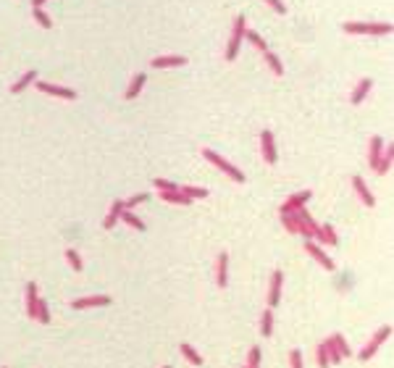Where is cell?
<instances>
[{
    "label": "cell",
    "instance_id": "obj_1",
    "mask_svg": "<svg viewBox=\"0 0 394 368\" xmlns=\"http://www.w3.org/2000/svg\"><path fill=\"white\" fill-rule=\"evenodd\" d=\"M203 155H205V160H208V163H213L218 171H224V174H229V176L234 179L237 184H242V181H245V174H242L239 168H234V166H231L226 158H221V155H218L216 150H211V147H203Z\"/></svg>",
    "mask_w": 394,
    "mask_h": 368
},
{
    "label": "cell",
    "instance_id": "obj_2",
    "mask_svg": "<svg viewBox=\"0 0 394 368\" xmlns=\"http://www.w3.org/2000/svg\"><path fill=\"white\" fill-rule=\"evenodd\" d=\"M245 16H237L234 19V27H231V37H229V45H226V61H234L237 53H239V45L245 40Z\"/></svg>",
    "mask_w": 394,
    "mask_h": 368
},
{
    "label": "cell",
    "instance_id": "obj_3",
    "mask_svg": "<svg viewBox=\"0 0 394 368\" xmlns=\"http://www.w3.org/2000/svg\"><path fill=\"white\" fill-rule=\"evenodd\" d=\"M347 34H389V24H363V21H347L342 27Z\"/></svg>",
    "mask_w": 394,
    "mask_h": 368
},
{
    "label": "cell",
    "instance_id": "obj_4",
    "mask_svg": "<svg viewBox=\"0 0 394 368\" xmlns=\"http://www.w3.org/2000/svg\"><path fill=\"white\" fill-rule=\"evenodd\" d=\"M389 331H391V326H381V329L376 331V334H373V339H370L360 352H357V358H360V360H370V358H373L376 350L381 347V342H384V339L389 337Z\"/></svg>",
    "mask_w": 394,
    "mask_h": 368
},
{
    "label": "cell",
    "instance_id": "obj_5",
    "mask_svg": "<svg viewBox=\"0 0 394 368\" xmlns=\"http://www.w3.org/2000/svg\"><path fill=\"white\" fill-rule=\"evenodd\" d=\"M260 153H263V160H265L268 166L276 163V145H273L271 129H263V132H260Z\"/></svg>",
    "mask_w": 394,
    "mask_h": 368
},
{
    "label": "cell",
    "instance_id": "obj_6",
    "mask_svg": "<svg viewBox=\"0 0 394 368\" xmlns=\"http://www.w3.org/2000/svg\"><path fill=\"white\" fill-rule=\"evenodd\" d=\"M303 247H305V252H308V255H310L313 260H318V263H321V266L326 268V271H334V260H331V258L326 255V252H323V250L318 247V245H313V239H308V242H305Z\"/></svg>",
    "mask_w": 394,
    "mask_h": 368
},
{
    "label": "cell",
    "instance_id": "obj_7",
    "mask_svg": "<svg viewBox=\"0 0 394 368\" xmlns=\"http://www.w3.org/2000/svg\"><path fill=\"white\" fill-rule=\"evenodd\" d=\"M281 284H284V273H281V271H273V273H271V287H268V308L279 305Z\"/></svg>",
    "mask_w": 394,
    "mask_h": 368
},
{
    "label": "cell",
    "instance_id": "obj_8",
    "mask_svg": "<svg viewBox=\"0 0 394 368\" xmlns=\"http://www.w3.org/2000/svg\"><path fill=\"white\" fill-rule=\"evenodd\" d=\"M352 187H355V192H357V198L363 200V205H368V208H373V205H376V200H373V195H370V190H368L365 179H363V176H355V179H352Z\"/></svg>",
    "mask_w": 394,
    "mask_h": 368
},
{
    "label": "cell",
    "instance_id": "obj_9",
    "mask_svg": "<svg viewBox=\"0 0 394 368\" xmlns=\"http://www.w3.org/2000/svg\"><path fill=\"white\" fill-rule=\"evenodd\" d=\"M310 200V192L305 190V192H297V195H292V198H286L284 200V205H281V213H292V211H300L303 205Z\"/></svg>",
    "mask_w": 394,
    "mask_h": 368
},
{
    "label": "cell",
    "instance_id": "obj_10",
    "mask_svg": "<svg viewBox=\"0 0 394 368\" xmlns=\"http://www.w3.org/2000/svg\"><path fill=\"white\" fill-rule=\"evenodd\" d=\"M108 303H111L108 295H92V297H79V300H74L71 305L76 310H82V308H100V305H108Z\"/></svg>",
    "mask_w": 394,
    "mask_h": 368
},
{
    "label": "cell",
    "instance_id": "obj_11",
    "mask_svg": "<svg viewBox=\"0 0 394 368\" xmlns=\"http://www.w3.org/2000/svg\"><path fill=\"white\" fill-rule=\"evenodd\" d=\"M37 89L40 92H48V95H55V98H66V100H74L76 92L68 89V87H55V84H48V82H37Z\"/></svg>",
    "mask_w": 394,
    "mask_h": 368
},
{
    "label": "cell",
    "instance_id": "obj_12",
    "mask_svg": "<svg viewBox=\"0 0 394 368\" xmlns=\"http://www.w3.org/2000/svg\"><path fill=\"white\" fill-rule=\"evenodd\" d=\"M370 87H373V79H360V82H357V87L352 89V95H350V103L352 106H360V103L365 100V95L370 92Z\"/></svg>",
    "mask_w": 394,
    "mask_h": 368
},
{
    "label": "cell",
    "instance_id": "obj_13",
    "mask_svg": "<svg viewBox=\"0 0 394 368\" xmlns=\"http://www.w3.org/2000/svg\"><path fill=\"white\" fill-rule=\"evenodd\" d=\"M216 282H218V287H226V282H229V255L226 252H221L216 260Z\"/></svg>",
    "mask_w": 394,
    "mask_h": 368
},
{
    "label": "cell",
    "instance_id": "obj_14",
    "mask_svg": "<svg viewBox=\"0 0 394 368\" xmlns=\"http://www.w3.org/2000/svg\"><path fill=\"white\" fill-rule=\"evenodd\" d=\"M381 153H384V140L381 137H370V147H368V166L376 168Z\"/></svg>",
    "mask_w": 394,
    "mask_h": 368
},
{
    "label": "cell",
    "instance_id": "obj_15",
    "mask_svg": "<svg viewBox=\"0 0 394 368\" xmlns=\"http://www.w3.org/2000/svg\"><path fill=\"white\" fill-rule=\"evenodd\" d=\"M184 63H187V58H184V55H160V58H153V61H150V66H153V68L184 66Z\"/></svg>",
    "mask_w": 394,
    "mask_h": 368
},
{
    "label": "cell",
    "instance_id": "obj_16",
    "mask_svg": "<svg viewBox=\"0 0 394 368\" xmlns=\"http://www.w3.org/2000/svg\"><path fill=\"white\" fill-rule=\"evenodd\" d=\"M121 208H124V200H113V203H111V211H108V216L103 218V229H113L116 224H119Z\"/></svg>",
    "mask_w": 394,
    "mask_h": 368
},
{
    "label": "cell",
    "instance_id": "obj_17",
    "mask_svg": "<svg viewBox=\"0 0 394 368\" xmlns=\"http://www.w3.org/2000/svg\"><path fill=\"white\" fill-rule=\"evenodd\" d=\"M318 242L329 245V247L337 245V232H334L331 224H318Z\"/></svg>",
    "mask_w": 394,
    "mask_h": 368
},
{
    "label": "cell",
    "instance_id": "obj_18",
    "mask_svg": "<svg viewBox=\"0 0 394 368\" xmlns=\"http://www.w3.org/2000/svg\"><path fill=\"white\" fill-rule=\"evenodd\" d=\"M145 74H134L132 76V84H129V89H126V100H134L137 95L142 92V87H145Z\"/></svg>",
    "mask_w": 394,
    "mask_h": 368
},
{
    "label": "cell",
    "instance_id": "obj_19",
    "mask_svg": "<svg viewBox=\"0 0 394 368\" xmlns=\"http://www.w3.org/2000/svg\"><path fill=\"white\" fill-rule=\"evenodd\" d=\"M160 198H163L166 203H173V205H192V200L187 198V195H181L179 190H173V192H160Z\"/></svg>",
    "mask_w": 394,
    "mask_h": 368
},
{
    "label": "cell",
    "instance_id": "obj_20",
    "mask_svg": "<svg viewBox=\"0 0 394 368\" xmlns=\"http://www.w3.org/2000/svg\"><path fill=\"white\" fill-rule=\"evenodd\" d=\"M37 297H40V295H37V284L29 282V284H27V313H29L32 318H34V305H37Z\"/></svg>",
    "mask_w": 394,
    "mask_h": 368
},
{
    "label": "cell",
    "instance_id": "obj_21",
    "mask_svg": "<svg viewBox=\"0 0 394 368\" xmlns=\"http://www.w3.org/2000/svg\"><path fill=\"white\" fill-rule=\"evenodd\" d=\"M391 158H394V153H391V150H384V153H381V158H378V163H376V168H373V171H376L378 176H384L386 171L391 168Z\"/></svg>",
    "mask_w": 394,
    "mask_h": 368
},
{
    "label": "cell",
    "instance_id": "obj_22",
    "mask_svg": "<svg viewBox=\"0 0 394 368\" xmlns=\"http://www.w3.org/2000/svg\"><path fill=\"white\" fill-rule=\"evenodd\" d=\"M321 344H323V347H326V355H329V363H334V365H337V363L342 360V355H339V350H337V342H334V337H329V339H323Z\"/></svg>",
    "mask_w": 394,
    "mask_h": 368
},
{
    "label": "cell",
    "instance_id": "obj_23",
    "mask_svg": "<svg viewBox=\"0 0 394 368\" xmlns=\"http://www.w3.org/2000/svg\"><path fill=\"white\" fill-rule=\"evenodd\" d=\"M281 224L289 234H300V218L294 213H281Z\"/></svg>",
    "mask_w": 394,
    "mask_h": 368
},
{
    "label": "cell",
    "instance_id": "obj_24",
    "mask_svg": "<svg viewBox=\"0 0 394 368\" xmlns=\"http://www.w3.org/2000/svg\"><path fill=\"white\" fill-rule=\"evenodd\" d=\"M34 318H37L40 324H48V321H50V310H48V303H45L42 297H37V305H34Z\"/></svg>",
    "mask_w": 394,
    "mask_h": 368
},
{
    "label": "cell",
    "instance_id": "obj_25",
    "mask_svg": "<svg viewBox=\"0 0 394 368\" xmlns=\"http://www.w3.org/2000/svg\"><path fill=\"white\" fill-rule=\"evenodd\" d=\"M119 221L129 224L132 229H137V232H142V229H145V224L140 221V218H137V216H134L132 211H124V208H121V216H119Z\"/></svg>",
    "mask_w": 394,
    "mask_h": 368
},
{
    "label": "cell",
    "instance_id": "obj_26",
    "mask_svg": "<svg viewBox=\"0 0 394 368\" xmlns=\"http://www.w3.org/2000/svg\"><path fill=\"white\" fill-rule=\"evenodd\" d=\"M179 352H181V355H184V358H187L192 365H203V358H200V355H197V350L192 347V344H187V342H184L181 347H179Z\"/></svg>",
    "mask_w": 394,
    "mask_h": 368
},
{
    "label": "cell",
    "instance_id": "obj_27",
    "mask_svg": "<svg viewBox=\"0 0 394 368\" xmlns=\"http://www.w3.org/2000/svg\"><path fill=\"white\" fill-rule=\"evenodd\" d=\"M260 334H263V337H271V334H273V313H271V308H268V310H263Z\"/></svg>",
    "mask_w": 394,
    "mask_h": 368
},
{
    "label": "cell",
    "instance_id": "obj_28",
    "mask_svg": "<svg viewBox=\"0 0 394 368\" xmlns=\"http://www.w3.org/2000/svg\"><path fill=\"white\" fill-rule=\"evenodd\" d=\"M245 37H247V40H250V42H252V45H255V48H258V50L268 53V45H265V40L260 37L258 32H252V29H245Z\"/></svg>",
    "mask_w": 394,
    "mask_h": 368
},
{
    "label": "cell",
    "instance_id": "obj_29",
    "mask_svg": "<svg viewBox=\"0 0 394 368\" xmlns=\"http://www.w3.org/2000/svg\"><path fill=\"white\" fill-rule=\"evenodd\" d=\"M265 63H268V68L276 74V76H281L284 74V66L279 61V55H273V53H265Z\"/></svg>",
    "mask_w": 394,
    "mask_h": 368
},
{
    "label": "cell",
    "instance_id": "obj_30",
    "mask_svg": "<svg viewBox=\"0 0 394 368\" xmlns=\"http://www.w3.org/2000/svg\"><path fill=\"white\" fill-rule=\"evenodd\" d=\"M34 79H37V71H27V74L21 76V79H19V82H16L14 87H11V92H21L24 87H29V84L34 82Z\"/></svg>",
    "mask_w": 394,
    "mask_h": 368
},
{
    "label": "cell",
    "instance_id": "obj_31",
    "mask_svg": "<svg viewBox=\"0 0 394 368\" xmlns=\"http://www.w3.org/2000/svg\"><path fill=\"white\" fill-rule=\"evenodd\" d=\"M32 16H34V21H37V24H40L42 29H50V27H53V21H50V16L45 14L42 8H34V14H32Z\"/></svg>",
    "mask_w": 394,
    "mask_h": 368
},
{
    "label": "cell",
    "instance_id": "obj_32",
    "mask_svg": "<svg viewBox=\"0 0 394 368\" xmlns=\"http://www.w3.org/2000/svg\"><path fill=\"white\" fill-rule=\"evenodd\" d=\"M179 192H181V195H187L189 200H194V198H205V195H208V190H203V187H179Z\"/></svg>",
    "mask_w": 394,
    "mask_h": 368
},
{
    "label": "cell",
    "instance_id": "obj_33",
    "mask_svg": "<svg viewBox=\"0 0 394 368\" xmlns=\"http://www.w3.org/2000/svg\"><path fill=\"white\" fill-rule=\"evenodd\" d=\"M334 342H337V350H339V355H342V358H350V355H352V350H350V344L344 342V337H342V334H334Z\"/></svg>",
    "mask_w": 394,
    "mask_h": 368
},
{
    "label": "cell",
    "instance_id": "obj_34",
    "mask_svg": "<svg viewBox=\"0 0 394 368\" xmlns=\"http://www.w3.org/2000/svg\"><path fill=\"white\" fill-rule=\"evenodd\" d=\"M316 363H318V368H329L331 363H329V355H326V347L323 344H318L316 347Z\"/></svg>",
    "mask_w": 394,
    "mask_h": 368
},
{
    "label": "cell",
    "instance_id": "obj_35",
    "mask_svg": "<svg viewBox=\"0 0 394 368\" xmlns=\"http://www.w3.org/2000/svg\"><path fill=\"white\" fill-rule=\"evenodd\" d=\"M66 260L71 263V268H74V271H82V258H79V252H76V250H66Z\"/></svg>",
    "mask_w": 394,
    "mask_h": 368
},
{
    "label": "cell",
    "instance_id": "obj_36",
    "mask_svg": "<svg viewBox=\"0 0 394 368\" xmlns=\"http://www.w3.org/2000/svg\"><path fill=\"white\" fill-rule=\"evenodd\" d=\"M260 365V347H250L247 352V368H258Z\"/></svg>",
    "mask_w": 394,
    "mask_h": 368
},
{
    "label": "cell",
    "instance_id": "obj_37",
    "mask_svg": "<svg viewBox=\"0 0 394 368\" xmlns=\"http://www.w3.org/2000/svg\"><path fill=\"white\" fill-rule=\"evenodd\" d=\"M142 203H147V192H140V195H134V198H129V200L124 203V211L134 208V205H142Z\"/></svg>",
    "mask_w": 394,
    "mask_h": 368
},
{
    "label": "cell",
    "instance_id": "obj_38",
    "mask_svg": "<svg viewBox=\"0 0 394 368\" xmlns=\"http://www.w3.org/2000/svg\"><path fill=\"white\" fill-rule=\"evenodd\" d=\"M153 184L158 187V192H173V190H179V184H173V181H168V179H155Z\"/></svg>",
    "mask_w": 394,
    "mask_h": 368
},
{
    "label": "cell",
    "instance_id": "obj_39",
    "mask_svg": "<svg viewBox=\"0 0 394 368\" xmlns=\"http://www.w3.org/2000/svg\"><path fill=\"white\" fill-rule=\"evenodd\" d=\"M289 365H292V368H303V352H300V350L289 352Z\"/></svg>",
    "mask_w": 394,
    "mask_h": 368
},
{
    "label": "cell",
    "instance_id": "obj_40",
    "mask_svg": "<svg viewBox=\"0 0 394 368\" xmlns=\"http://www.w3.org/2000/svg\"><path fill=\"white\" fill-rule=\"evenodd\" d=\"M265 3H268V6H271V8L276 11V14H281V16L286 14V6L281 3V0H265Z\"/></svg>",
    "mask_w": 394,
    "mask_h": 368
},
{
    "label": "cell",
    "instance_id": "obj_41",
    "mask_svg": "<svg viewBox=\"0 0 394 368\" xmlns=\"http://www.w3.org/2000/svg\"><path fill=\"white\" fill-rule=\"evenodd\" d=\"M42 3H45V0H32V6H34V8H40Z\"/></svg>",
    "mask_w": 394,
    "mask_h": 368
},
{
    "label": "cell",
    "instance_id": "obj_42",
    "mask_svg": "<svg viewBox=\"0 0 394 368\" xmlns=\"http://www.w3.org/2000/svg\"><path fill=\"white\" fill-rule=\"evenodd\" d=\"M166 368H168V365H166Z\"/></svg>",
    "mask_w": 394,
    "mask_h": 368
}]
</instances>
